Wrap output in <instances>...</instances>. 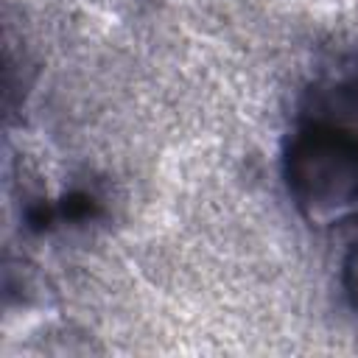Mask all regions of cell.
<instances>
[{
	"instance_id": "3",
	"label": "cell",
	"mask_w": 358,
	"mask_h": 358,
	"mask_svg": "<svg viewBox=\"0 0 358 358\" xmlns=\"http://www.w3.org/2000/svg\"><path fill=\"white\" fill-rule=\"evenodd\" d=\"M341 288H344L350 308L358 313V241L347 249V255L341 260Z\"/></svg>"
},
{
	"instance_id": "2",
	"label": "cell",
	"mask_w": 358,
	"mask_h": 358,
	"mask_svg": "<svg viewBox=\"0 0 358 358\" xmlns=\"http://www.w3.org/2000/svg\"><path fill=\"white\" fill-rule=\"evenodd\" d=\"M299 117L358 126V50L336 56L302 92Z\"/></svg>"
},
{
	"instance_id": "1",
	"label": "cell",
	"mask_w": 358,
	"mask_h": 358,
	"mask_svg": "<svg viewBox=\"0 0 358 358\" xmlns=\"http://www.w3.org/2000/svg\"><path fill=\"white\" fill-rule=\"evenodd\" d=\"M285 193L313 229L358 224V129L299 117L280 154Z\"/></svg>"
}]
</instances>
